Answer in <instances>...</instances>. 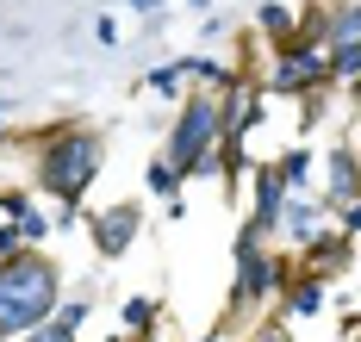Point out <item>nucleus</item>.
<instances>
[{
  "instance_id": "nucleus-17",
  "label": "nucleus",
  "mask_w": 361,
  "mask_h": 342,
  "mask_svg": "<svg viewBox=\"0 0 361 342\" xmlns=\"http://www.w3.org/2000/svg\"><path fill=\"white\" fill-rule=\"evenodd\" d=\"M13 342H81V330H75L69 317H56V311H50L44 324H32V330H19Z\"/></svg>"
},
{
  "instance_id": "nucleus-3",
  "label": "nucleus",
  "mask_w": 361,
  "mask_h": 342,
  "mask_svg": "<svg viewBox=\"0 0 361 342\" xmlns=\"http://www.w3.org/2000/svg\"><path fill=\"white\" fill-rule=\"evenodd\" d=\"M218 125H224V94H212V87L180 94L175 131H169V144H162V156L175 162L180 181H200L206 168H218Z\"/></svg>"
},
{
  "instance_id": "nucleus-16",
  "label": "nucleus",
  "mask_w": 361,
  "mask_h": 342,
  "mask_svg": "<svg viewBox=\"0 0 361 342\" xmlns=\"http://www.w3.org/2000/svg\"><path fill=\"white\" fill-rule=\"evenodd\" d=\"M274 168H281L287 193H305V187H312V150H305V144H299V150H287L281 162H274Z\"/></svg>"
},
{
  "instance_id": "nucleus-9",
  "label": "nucleus",
  "mask_w": 361,
  "mask_h": 342,
  "mask_svg": "<svg viewBox=\"0 0 361 342\" xmlns=\"http://www.w3.org/2000/svg\"><path fill=\"white\" fill-rule=\"evenodd\" d=\"M318 199H324L330 212H343L349 199H361V156L349 150V144H336V150H330V181H324Z\"/></svg>"
},
{
  "instance_id": "nucleus-21",
  "label": "nucleus",
  "mask_w": 361,
  "mask_h": 342,
  "mask_svg": "<svg viewBox=\"0 0 361 342\" xmlns=\"http://www.w3.org/2000/svg\"><path fill=\"white\" fill-rule=\"evenodd\" d=\"M56 317H69L75 330H81V324H87V299H63V305H56Z\"/></svg>"
},
{
  "instance_id": "nucleus-5",
  "label": "nucleus",
  "mask_w": 361,
  "mask_h": 342,
  "mask_svg": "<svg viewBox=\"0 0 361 342\" xmlns=\"http://www.w3.org/2000/svg\"><path fill=\"white\" fill-rule=\"evenodd\" d=\"M268 94H293V100H312L330 87V50L324 44H287L274 56V75L262 81Z\"/></svg>"
},
{
  "instance_id": "nucleus-27",
  "label": "nucleus",
  "mask_w": 361,
  "mask_h": 342,
  "mask_svg": "<svg viewBox=\"0 0 361 342\" xmlns=\"http://www.w3.org/2000/svg\"><path fill=\"white\" fill-rule=\"evenodd\" d=\"M187 6H193V13H206V6H212V0H187Z\"/></svg>"
},
{
  "instance_id": "nucleus-19",
  "label": "nucleus",
  "mask_w": 361,
  "mask_h": 342,
  "mask_svg": "<svg viewBox=\"0 0 361 342\" xmlns=\"http://www.w3.org/2000/svg\"><path fill=\"white\" fill-rule=\"evenodd\" d=\"M243 342H293V330H287V317H262Z\"/></svg>"
},
{
  "instance_id": "nucleus-18",
  "label": "nucleus",
  "mask_w": 361,
  "mask_h": 342,
  "mask_svg": "<svg viewBox=\"0 0 361 342\" xmlns=\"http://www.w3.org/2000/svg\"><path fill=\"white\" fill-rule=\"evenodd\" d=\"M144 87H149V94H162V100H180V94H187V75H180V63H162V69H149V75H144Z\"/></svg>"
},
{
  "instance_id": "nucleus-14",
  "label": "nucleus",
  "mask_w": 361,
  "mask_h": 342,
  "mask_svg": "<svg viewBox=\"0 0 361 342\" xmlns=\"http://www.w3.org/2000/svg\"><path fill=\"white\" fill-rule=\"evenodd\" d=\"M156 317H162V305H156V299H144V293L125 299V336H131V342H149V336H156Z\"/></svg>"
},
{
  "instance_id": "nucleus-23",
  "label": "nucleus",
  "mask_w": 361,
  "mask_h": 342,
  "mask_svg": "<svg viewBox=\"0 0 361 342\" xmlns=\"http://www.w3.org/2000/svg\"><path fill=\"white\" fill-rule=\"evenodd\" d=\"M343 230H349V236L361 230V199H349V205H343Z\"/></svg>"
},
{
  "instance_id": "nucleus-13",
  "label": "nucleus",
  "mask_w": 361,
  "mask_h": 342,
  "mask_svg": "<svg viewBox=\"0 0 361 342\" xmlns=\"http://www.w3.org/2000/svg\"><path fill=\"white\" fill-rule=\"evenodd\" d=\"M255 25H262V38L274 44V50H287V44L299 38V13H293V6H281V0H262Z\"/></svg>"
},
{
  "instance_id": "nucleus-26",
  "label": "nucleus",
  "mask_w": 361,
  "mask_h": 342,
  "mask_svg": "<svg viewBox=\"0 0 361 342\" xmlns=\"http://www.w3.org/2000/svg\"><path fill=\"white\" fill-rule=\"evenodd\" d=\"M349 100H355V106H361V75H355V81H349Z\"/></svg>"
},
{
  "instance_id": "nucleus-24",
  "label": "nucleus",
  "mask_w": 361,
  "mask_h": 342,
  "mask_svg": "<svg viewBox=\"0 0 361 342\" xmlns=\"http://www.w3.org/2000/svg\"><path fill=\"white\" fill-rule=\"evenodd\" d=\"M125 6H137L144 19H149V13H162V0H125Z\"/></svg>"
},
{
  "instance_id": "nucleus-7",
  "label": "nucleus",
  "mask_w": 361,
  "mask_h": 342,
  "mask_svg": "<svg viewBox=\"0 0 361 342\" xmlns=\"http://www.w3.org/2000/svg\"><path fill=\"white\" fill-rule=\"evenodd\" d=\"M324 199H305V193H287V199H281V212H274V236H287L293 249H299V243H312V236H318V230H324Z\"/></svg>"
},
{
  "instance_id": "nucleus-25",
  "label": "nucleus",
  "mask_w": 361,
  "mask_h": 342,
  "mask_svg": "<svg viewBox=\"0 0 361 342\" xmlns=\"http://www.w3.org/2000/svg\"><path fill=\"white\" fill-rule=\"evenodd\" d=\"M193 342H231V330H206V336H193Z\"/></svg>"
},
{
  "instance_id": "nucleus-12",
  "label": "nucleus",
  "mask_w": 361,
  "mask_h": 342,
  "mask_svg": "<svg viewBox=\"0 0 361 342\" xmlns=\"http://www.w3.org/2000/svg\"><path fill=\"white\" fill-rule=\"evenodd\" d=\"M144 187L169 205V218H180V175H175L169 156H149V162H144Z\"/></svg>"
},
{
  "instance_id": "nucleus-15",
  "label": "nucleus",
  "mask_w": 361,
  "mask_h": 342,
  "mask_svg": "<svg viewBox=\"0 0 361 342\" xmlns=\"http://www.w3.org/2000/svg\"><path fill=\"white\" fill-rule=\"evenodd\" d=\"M13 218H19V230H25V249H44V243H50V212H44L37 199H25Z\"/></svg>"
},
{
  "instance_id": "nucleus-2",
  "label": "nucleus",
  "mask_w": 361,
  "mask_h": 342,
  "mask_svg": "<svg viewBox=\"0 0 361 342\" xmlns=\"http://www.w3.org/2000/svg\"><path fill=\"white\" fill-rule=\"evenodd\" d=\"M56 305H63V267L44 249H19V255L0 262V336L6 342L32 324H44Z\"/></svg>"
},
{
  "instance_id": "nucleus-11",
  "label": "nucleus",
  "mask_w": 361,
  "mask_h": 342,
  "mask_svg": "<svg viewBox=\"0 0 361 342\" xmlns=\"http://www.w3.org/2000/svg\"><path fill=\"white\" fill-rule=\"evenodd\" d=\"M281 305H287V317H318L324 311V274H305L299 267V280H281Z\"/></svg>"
},
{
  "instance_id": "nucleus-8",
  "label": "nucleus",
  "mask_w": 361,
  "mask_h": 342,
  "mask_svg": "<svg viewBox=\"0 0 361 342\" xmlns=\"http://www.w3.org/2000/svg\"><path fill=\"white\" fill-rule=\"evenodd\" d=\"M349 249H355V236H349V230L336 224V230H318V236H312V243H299V267H305V274H336V267L349 262Z\"/></svg>"
},
{
  "instance_id": "nucleus-28",
  "label": "nucleus",
  "mask_w": 361,
  "mask_h": 342,
  "mask_svg": "<svg viewBox=\"0 0 361 342\" xmlns=\"http://www.w3.org/2000/svg\"><path fill=\"white\" fill-rule=\"evenodd\" d=\"M6 144H13V131H6V125H0V150H6Z\"/></svg>"
},
{
  "instance_id": "nucleus-1",
  "label": "nucleus",
  "mask_w": 361,
  "mask_h": 342,
  "mask_svg": "<svg viewBox=\"0 0 361 342\" xmlns=\"http://www.w3.org/2000/svg\"><path fill=\"white\" fill-rule=\"evenodd\" d=\"M100 168H106V131L87 118L44 125L32 137V181L50 205H81L87 187L100 181Z\"/></svg>"
},
{
  "instance_id": "nucleus-10",
  "label": "nucleus",
  "mask_w": 361,
  "mask_h": 342,
  "mask_svg": "<svg viewBox=\"0 0 361 342\" xmlns=\"http://www.w3.org/2000/svg\"><path fill=\"white\" fill-rule=\"evenodd\" d=\"M355 44H361V0L324 6V50L336 56V50H355Z\"/></svg>"
},
{
  "instance_id": "nucleus-29",
  "label": "nucleus",
  "mask_w": 361,
  "mask_h": 342,
  "mask_svg": "<svg viewBox=\"0 0 361 342\" xmlns=\"http://www.w3.org/2000/svg\"><path fill=\"white\" fill-rule=\"evenodd\" d=\"M0 342H6V336H0Z\"/></svg>"
},
{
  "instance_id": "nucleus-22",
  "label": "nucleus",
  "mask_w": 361,
  "mask_h": 342,
  "mask_svg": "<svg viewBox=\"0 0 361 342\" xmlns=\"http://www.w3.org/2000/svg\"><path fill=\"white\" fill-rule=\"evenodd\" d=\"M94 38H100V50H112V44H118V25H112L106 13H100V19H94Z\"/></svg>"
},
{
  "instance_id": "nucleus-4",
  "label": "nucleus",
  "mask_w": 361,
  "mask_h": 342,
  "mask_svg": "<svg viewBox=\"0 0 361 342\" xmlns=\"http://www.w3.org/2000/svg\"><path fill=\"white\" fill-rule=\"evenodd\" d=\"M293 274L287 255H268L262 249H237V280H231V299H224V317H243V311H262V305L281 293V280Z\"/></svg>"
},
{
  "instance_id": "nucleus-6",
  "label": "nucleus",
  "mask_w": 361,
  "mask_h": 342,
  "mask_svg": "<svg viewBox=\"0 0 361 342\" xmlns=\"http://www.w3.org/2000/svg\"><path fill=\"white\" fill-rule=\"evenodd\" d=\"M137 230H144V212H137L131 199H118V205H100V212L87 218V243H94L100 262H118V255L137 243Z\"/></svg>"
},
{
  "instance_id": "nucleus-20",
  "label": "nucleus",
  "mask_w": 361,
  "mask_h": 342,
  "mask_svg": "<svg viewBox=\"0 0 361 342\" xmlns=\"http://www.w3.org/2000/svg\"><path fill=\"white\" fill-rule=\"evenodd\" d=\"M25 249V230H19V218H0V262L6 255H19Z\"/></svg>"
}]
</instances>
